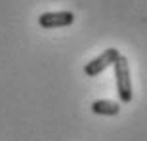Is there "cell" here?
<instances>
[{
  "mask_svg": "<svg viewBox=\"0 0 147 141\" xmlns=\"http://www.w3.org/2000/svg\"><path fill=\"white\" fill-rule=\"evenodd\" d=\"M115 67V78H117V93L122 103L132 101V78H130V65L124 55H120L119 59L113 63Z\"/></svg>",
  "mask_w": 147,
  "mask_h": 141,
  "instance_id": "cell-1",
  "label": "cell"
},
{
  "mask_svg": "<svg viewBox=\"0 0 147 141\" xmlns=\"http://www.w3.org/2000/svg\"><path fill=\"white\" fill-rule=\"evenodd\" d=\"M120 57V52L117 48H107L101 55H98V57H94L90 63H86L84 65V75L90 76V78H94V76L101 75L107 67H111L115 63V61Z\"/></svg>",
  "mask_w": 147,
  "mask_h": 141,
  "instance_id": "cell-2",
  "label": "cell"
},
{
  "mask_svg": "<svg viewBox=\"0 0 147 141\" xmlns=\"http://www.w3.org/2000/svg\"><path fill=\"white\" fill-rule=\"evenodd\" d=\"M75 15L71 11H46L38 17V25L42 29H57V27H67L73 25Z\"/></svg>",
  "mask_w": 147,
  "mask_h": 141,
  "instance_id": "cell-3",
  "label": "cell"
},
{
  "mask_svg": "<svg viewBox=\"0 0 147 141\" xmlns=\"http://www.w3.org/2000/svg\"><path fill=\"white\" fill-rule=\"evenodd\" d=\"M92 113L99 116H117L120 113V105L111 99H98L92 103Z\"/></svg>",
  "mask_w": 147,
  "mask_h": 141,
  "instance_id": "cell-4",
  "label": "cell"
}]
</instances>
